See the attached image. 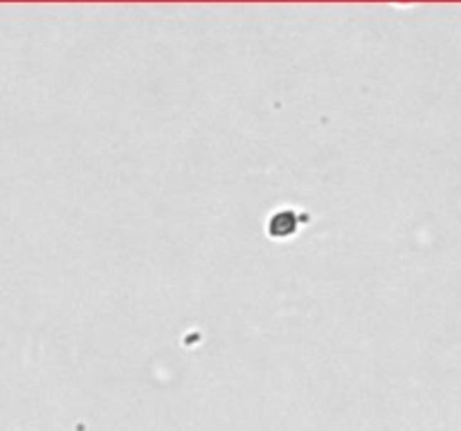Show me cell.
<instances>
[{
    "label": "cell",
    "mask_w": 461,
    "mask_h": 431,
    "mask_svg": "<svg viewBox=\"0 0 461 431\" xmlns=\"http://www.w3.org/2000/svg\"><path fill=\"white\" fill-rule=\"evenodd\" d=\"M270 236L275 238H284V236H293L295 229H297V220L291 209H281L277 213H272L270 218Z\"/></svg>",
    "instance_id": "1"
}]
</instances>
